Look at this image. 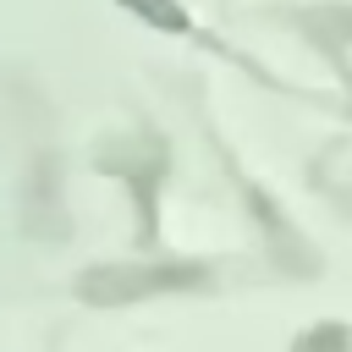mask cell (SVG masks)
Here are the masks:
<instances>
[{"label": "cell", "mask_w": 352, "mask_h": 352, "mask_svg": "<svg viewBox=\"0 0 352 352\" xmlns=\"http://www.w3.org/2000/svg\"><path fill=\"white\" fill-rule=\"evenodd\" d=\"M182 286H204V270L198 264H94L77 280V297L88 308H126L138 297L182 292Z\"/></svg>", "instance_id": "obj_1"}, {"label": "cell", "mask_w": 352, "mask_h": 352, "mask_svg": "<svg viewBox=\"0 0 352 352\" xmlns=\"http://www.w3.org/2000/svg\"><path fill=\"white\" fill-rule=\"evenodd\" d=\"M126 11H138L143 22H154V28H165V33H182L187 28V16H182V6H170V0H121Z\"/></svg>", "instance_id": "obj_2"}, {"label": "cell", "mask_w": 352, "mask_h": 352, "mask_svg": "<svg viewBox=\"0 0 352 352\" xmlns=\"http://www.w3.org/2000/svg\"><path fill=\"white\" fill-rule=\"evenodd\" d=\"M297 352H352V336L341 324H319V330H308L297 341Z\"/></svg>", "instance_id": "obj_3"}]
</instances>
